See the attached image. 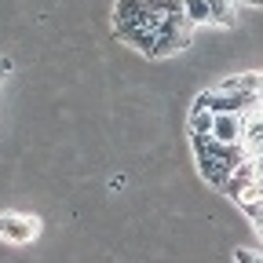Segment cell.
Wrapping results in <instances>:
<instances>
[{"instance_id": "6da1fadb", "label": "cell", "mask_w": 263, "mask_h": 263, "mask_svg": "<svg viewBox=\"0 0 263 263\" xmlns=\"http://www.w3.org/2000/svg\"><path fill=\"white\" fill-rule=\"evenodd\" d=\"M190 146H194V161H197V172H201V179H205L209 186H216V190H223L227 179L252 157L245 143H238V146H223V143H216L212 136L190 139Z\"/></svg>"}, {"instance_id": "7a4b0ae2", "label": "cell", "mask_w": 263, "mask_h": 263, "mask_svg": "<svg viewBox=\"0 0 263 263\" xmlns=\"http://www.w3.org/2000/svg\"><path fill=\"white\" fill-rule=\"evenodd\" d=\"M41 234V219L29 212H0V241L8 245H29Z\"/></svg>"}, {"instance_id": "3957f363", "label": "cell", "mask_w": 263, "mask_h": 263, "mask_svg": "<svg viewBox=\"0 0 263 263\" xmlns=\"http://www.w3.org/2000/svg\"><path fill=\"white\" fill-rule=\"evenodd\" d=\"M209 136L223 146H238L245 143V117L241 114H212V132Z\"/></svg>"}, {"instance_id": "277c9868", "label": "cell", "mask_w": 263, "mask_h": 263, "mask_svg": "<svg viewBox=\"0 0 263 263\" xmlns=\"http://www.w3.org/2000/svg\"><path fill=\"white\" fill-rule=\"evenodd\" d=\"M209 132H212V114L190 106V114H186V136L190 139H201V136H209Z\"/></svg>"}, {"instance_id": "5b68a950", "label": "cell", "mask_w": 263, "mask_h": 263, "mask_svg": "<svg viewBox=\"0 0 263 263\" xmlns=\"http://www.w3.org/2000/svg\"><path fill=\"white\" fill-rule=\"evenodd\" d=\"M183 11H186V22H190V26L212 22V8H209V0H183Z\"/></svg>"}, {"instance_id": "8992f818", "label": "cell", "mask_w": 263, "mask_h": 263, "mask_svg": "<svg viewBox=\"0 0 263 263\" xmlns=\"http://www.w3.org/2000/svg\"><path fill=\"white\" fill-rule=\"evenodd\" d=\"M234 263H263V252H256V249H234Z\"/></svg>"}, {"instance_id": "52a82bcc", "label": "cell", "mask_w": 263, "mask_h": 263, "mask_svg": "<svg viewBox=\"0 0 263 263\" xmlns=\"http://www.w3.org/2000/svg\"><path fill=\"white\" fill-rule=\"evenodd\" d=\"M11 73V59H0V81H4Z\"/></svg>"}, {"instance_id": "ba28073f", "label": "cell", "mask_w": 263, "mask_h": 263, "mask_svg": "<svg viewBox=\"0 0 263 263\" xmlns=\"http://www.w3.org/2000/svg\"><path fill=\"white\" fill-rule=\"evenodd\" d=\"M245 4H252V8H263V0H245Z\"/></svg>"}]
</instances>
